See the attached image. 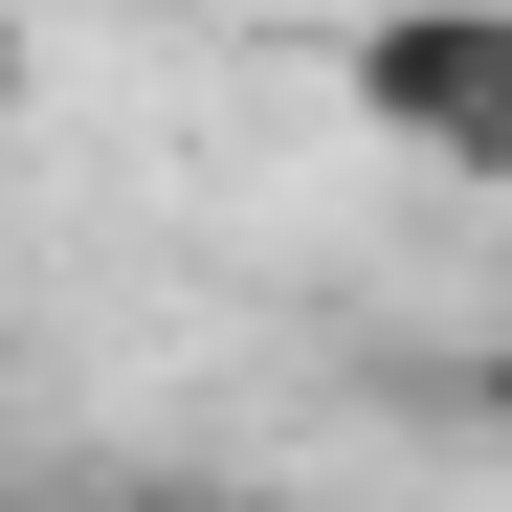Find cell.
<instances>
[{"instance_id":"1","label":"cell","mask_w":512,"mask_h":512,"mask_svg":"<svg viewBox=\"0 0 512 512\" xmlns=\"http://www.w3.org/2000/svg\"><path fill=\"white\" fill-rule=\"evenodd\" d=\"M490 67H512V0H379V23H357V112L401 156H446L490 112Z\"/></svg>"},{"instance_id":"3","label":"cell","mask_w":512,"mask_h":512,"mask_svg":"<svg viewBox=\"0 0 512 512\" xmlns=\"http://www.w3.org/2000/svg\"><path fill=\"white\" fill-rule=\"evenodd\" d=\"M23 112H45V23L0 0V134H23Z\"/></svg>"},{"instance_id":"4","label":"cell","mask_w":512,"mask_h":512,"mask_svg":"<svg viewBox=\"0 0 512 512\" xmlns=\"http://www.w3.org/2000/svg\"><path fill=\"white\" fill-rule=\"evenodd\" d=\"M468 423H490V446H512V334H468V379H446Z\"/></svg>"},{"instance_id":"2","label":"cell","mask_w":512,"mask_h":512,"mask_svg":"<svg viewBox=\"0 0 512 512\" xmlns=\"http://www.w3.org/2000/svg\"><path fill=\"white\" fill-rule=\"evenodd\" d=\"M446 179H490V201H512V67H490V112L446 134Z\"/></svg>"}]
</instances>
